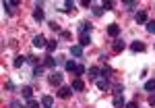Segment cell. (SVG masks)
<instances>
[{"mask_svg":"<svg viewBox=\"0 0 155 108\" xmlns=\"http://www.w3.org/2000/svg\"><path fill=\"white\" fill-rule=\"evenodd\" d=\"M11 108H21V102H19V100H12V102H11Z\"/></svg>","mask_w":155,"mask_h":108,"instance_id":"e575fe53","label":"cell"},{"mask_svg":"<svg viewBox=\"0 0 155 108\" xmlns=\"http://www.w3.org/2000/svg\"><path fill=\"white\" fill-rule=\"evenodd\" d=\"M41 106H44V108H52V106H54V98H52V96H44V98H41Z\"/></svg>","mask_w":155,"mask_h":108,"instance_id":"4fadbf2b","label":"cell"},{"mask_svg":"<svg viewBox=\"0 0 155 108\" xmlns=\"http://www.w3.org/2000/svg\"><path fill=\"white\" fill-rule=\"evenodd\" d=\"M56 46H58V40H48L46 50H48V52H54V50H56Z\"/></svg>","mask_w":155,"mask_h":108,"instance_id":"44dd1931","label":"cell"},{"mask_svg":"<svg viewBox=\"0 0 155 108\" xmlns=\"http://www.w3.org/2000/svg\"><path fill=\"white\" fill-rule=\"evenodd\" d=\"M114 106H116V108H126L124 96H116V98H114Z\"/></svg>","mask_w":155,"mask_h":108,"instance_id":"9a60e30c","label":"cell"},{"mask_svg":"<svg viewBox=\"0 0 155 108\" xmlns=\"http://www.w3.org/2000/svg\"><path fill=\"white\" fill-rule=\"evenodd\" d=\"M87 73V69H85L83 64H79V69H77V75H85Z\"/></svg>","mask_w":155,"mask_h":108,"instance_id":"1f68e13d","label":"cell"},{"mask_svg":"<svg viewBox=\"0 0 155 108\" xmlns=\"http://www.w3.org/2000/svg\"><path fill=\"white\" fill-rule=\"evenodd\" d=\"M126 108H139V106H137V102H130V104H126Z\"/></svg>","mask_w":155,"mask_h":108,"instance_id":"74e56055","label":"cell"},{"mask_svg":"<svg viewBox=\"0 0 155 108\" xmlns=\"http://www.w3.org/2000/svg\"><path fill=\"white\" fill-rule=\"evenodd\" d=\"M91 44V36H81V40H79V46H89Z\"/></svg>","mask_w":155,"mask_h":108,"instance_id":"ffe728a7","label":"cell"},{"mask_svg":"<svg viewBox=\"0 0 155 108\" xmlns=\"http://www.w3.org/2000/svg\"><path fill=\"white\" fill-rule=\"evenodd\" d=\"M25 108H44L37 100H27V104H25Z\"/></svg>","mask_w":155,"mask_h":108,"instance_id":"7402d4cb","label":"cell"},{"mask_svg":"<svg viewBox=\"0 0 155 108\" xmlns=\"http://www.w3.org/2000/svg\"><path fill=\"white\" fill-rule=\"evenodd\" d=\"M50 83H52V85H58V87H62V75H60L58 71H54L52 75H50Z\"/></svg>","mask_w":155,"mask_h":108,"instance_id":"3957f363","label":"cell"},{"mask_svg":"<svg viewBox=\"0 0 155 108\" xmlns=\"http://www.w3.org/2000/svg\"><path fill=\"white\" fill-rule=\"evenodd\" d=\"M79 31H81V36H89V33H91V23L83 21V23L79 25Z\"/></svg>","mask_w":155,"mask_h":108,"instance_id":"ba28073f","label":"cell"},{"mask_svg":"<svg viewBox=\"0 0 155 108\" xmlns=\"http://www.w3.org/2000/svg\"><path fill=\"white\" fill-rule=\"evenodd\" d=\"M118 33H120V25H116V23L107 25V36H110V37H116Z\"/></svg>","mask_w":155,"mask_h":108,"instance_id":"52a82bcc","label":"cell"},{"mask_svg":"<svg viewBox=\"0 0 155 108\" xmlns=\"http://www.w3.org/2000/svg\"><path fill=\"white\" fill-rule=\"evenodd\" d=\"M147 31L149 33H155V21H147Z\"/></svg>","mask_w":155,"mask_h":108,"instance_id":"83f0119b","label":"cell"},{"mask_svg":"<svg viewBox=\"0 0 155 108\" xmlns=\"http://www.w3.org/2000/svg\"><path fill=\"white\" fill-rule=\"evenodd\" d=\"M64 69H66L68 73H77L79 64H74V60H66V62H64Z\"/></svg>","mask_w":155,"mask_h":108,"instance_id":"8fae6325","label":"cell"},{"mask_svg":"<svg viewBox=\"0 0 155 108\" xmlns=\"http://www.w3.org/2000/svg\"><path fill=\"white\" fill-rule=\"evenodd\" d=\"M27 62H29V64H33V67H37V56L29 54V56H27Z\"/></svg>","mask_w":155,"mask_h":108,"instance_id":"4316f807","label":"cell"},{"mask_svg":"<svg viewBox=\"0 0 155 108\" xmlns=\"http://www.w3.org/2000/svg\"><path fill=\"white\" fill-rule=\"evenodd\" d=\"M4 89H15V85H12L11 81H8V83H4Z\"/></svg>","mask_w":155,"mask_h":108,"instance_id":"8d00e7d4","label":"cell"},{"mask_svg":"<svg viewBox=\"0 0 155 108\" xmlns=\"http://www.w3.org/2000/svg\"><path fill=\"white\" fill-rule=\"evenodd\" d=\"M71 54L72 56H83V46H79V44L71 46Z\"/></svg>","mask_w":155,"mask_h":108,"instance_id":"5bb4252c","label":"cell"},{"mask_svg":"<svg viewBox=\"0 0 155 108\" xmlns=\"http://www.w3.org/2000/svg\"><path fill=\"white\" fill-rule=\"evenodd\" d=\"M44 17H46V15H44V9H41V4H35V11H33V19L41 23V21H44Z\"/></svg>","mask_w":155,"mask_h":108,"instance_id":"5b68a950","label":"cell"},{"mask_svg":"<svg viewBox=\"0 0 155 108\" xmlns=\"http://www.w3.org/2000/svg\"><path fill=\"white\" fill-rule=\"evenodd\" d=\"M114 94L116 96H124V85H114Z\"/></svg>","mask_w":155,"mask_h":108,"instance_id":"484cf974","label":"cell"},{"mask_svg":"<svg viewBox=\"0 0 155 108\" xmlns=\"http://www.w3.org/2000/svg\"><path fill=\"white\" fill-rule=\"evenodd\" d=\"M56 62H58V60L54 58V56H46V60H44V67H46V69H56Z\"/></svg>","mask_w":155,"mask_h":108,"instance_id":"9c48e42d","label":"cell"},{"mask_svg":"<svg viewBox=\"0 0 155 108\" xmlns=\"http://www.w3.org/2000/svg\"><path fill=\"white\" fill-rule=\"evenodd\" d=\"M101 9H104V11H112V9H114V2H104Z\"/></svg>","mask_w":155,"mask_h":108,"instance_id":"f546056e","label":"cell"},{"mask_svg":"<svg viewBox=\"0 0 155 108\" xmlns=\"http://www.w3.org/2000/svg\"><path fill=\"white\" fill-rule=\"evenodd\" d=\"M101 75H104V77H110V75H112V67H104V69H101Z\"/></svg>","mask_w":155,"mask_h":108,"instance_id":"f1b7e54d","label":"cell"},{"mask_svg":"<svg viewBox=\"0 0 155 108\" xmlns=\"http://www.w3.org/2000/svg\"><path fill=\"white\" fill-rule=\"evenodd\" d=\"M25 62H27V56H17L12 64H15V69H21V67H23Z\"/></svg>","mask_w":155,"mask_h":108,"instance_id":"e0dca14e","label":"cell"},{"mask_svg":"<svg viewBox=\"0 0 155 108\" xmlns=\"http://www.w3.org/2000/svg\"><path fill=\"white\" fill-rule=\"evenodd\" d=\"M71 87H72V92H83V89H85V81L77 77V79L72 81V85H71Z\"/></svg>","mask_w":155,"mask_h":108,"instance_id":"8992f818","label":"cell"},{"mask_svg":"<svg viewBox=\"0 0 155 108\" xmlns=\"http://www.w3.org/2000/svg\"><path fill=\"white\" fill-rule=\"evenodd\" d=\"M99 69H97V67H91V69H89V79H93V81H95L97 77H99Z\"/></svg>","mask_w":155,"mask_h":108,"instance_id":"ac0fdd59","label":"cell"},{"mask_svg":"<svg viewBox=\"0 0 155 108\" xmlns=\"http://www.w3.org/2000/svg\"><path fill=\"white\" fill-rule=\"evenodd\" d=\"M72 96V87L71 85H62V87H58V98H62V100H66V98Z\"/></svg>","mask_w":155,"mask_h":108,"instance_id":"6da1fadb","label":"cell"},{"mask_svg":"<svg viewBox=\"0 0 155 108\" xmlns=\"http://www.w3.org/2000/svg\"><path fill=\"white\" fill-rule=\"evenodd\" d=\"M21 94H23L25 100H33V87L31 85H23L21 87Z\"/></svg>","mask_w":155,"mask_h":108,"instance_id":"277c9868","label":"cell"},{"mask_svg":"<svg viewBox=\"0 0 155 108\" xmlns=\"http://www.w3.org/2000/svg\"><path fill=\"white\" fill-rule=\"evenodd\" d=\"M134 21H137V23H147V12L139 11V12H137V17H134Z\"/></svg>","mask_w":155,"mask_h":108,"instance_id":"2e32d148","label":"cell"},{"mask_svg":"<svg viewBox=\"0 0 155 108\" xmlns=\"http://www.w3.org/2000/svg\"><path fill=\"white\" fill-rule=\"evenodd\" d=\"M93 15H95V17H101V15H104V9H101V6H95V9H93Z\"/></svg>","mask_w":155,"mask_h":108,"instance_id":"4dcf8cb0","label":"cell"},{"mask_svg":"<svg viewBox=\"0 0 155 108\" xmlns=\"http://www.w3.org/2000/svg\"><path fill=\"white\" fill-rule=\"evenodd\" d=\"M33 46H35V48H46V46H48V40L39 33V36L33 37Z\"/></svg>","mask_w":155,"mask_h":108,"instance_id":"7a4b0ae2","label":"cell"},{"mask_svg":"<svg viewBox=\"0 0 155 108\" xmlns=\"http://www.w3.org/2000/svg\"><path fill=\"white\" fill-rule=\"evenodd\" d=\"M124 48H126L124 42H120V40H118V42H114V52H122Z\"/></svg>","mask_w":155,"mask_h":108,"instance_id":"603a6c76","label":"cell"},{"mask_svg":"<svg viewBox=\"0 0 155 108\" xmlns=\"http://www.w3.org/2000/svg\"><path fill=\"white\" fill-rule=\"evenodd\" d=\"M50 27H52V29H54V31H60V25L56 23V21H52V23H50Z\"/></svg>","mask_w":155,"mask_h":108,"instance_id":"836d02e7","label":"cell"},{"mask_svg":"<svg viewBox=\"0 0 155 108\" xmlns=\"http://www.w3.org/2000/svg\"><path fill=\"white\" fill-rule=\"evenodd\" d=\"M149 106L155 108V94H151V96H149Z\"/></svg>","mask_w":155,"mask_h":108,"instance_id":"d590c367","label":"cell"},{"mask_svg":"<svg viewBox=\"0 0 155 108\" xmlns=\"http://www.w3.org/2000/svg\"><path fill=\"white\" fill-rule=\"evenodd\" d=\"M124 6H126V9H128V11H132V9H134V6H137V2H124Z\"/></svg>","mask_w":155,"mask_h":108,"instance_id":"d6a6232c","label":"cell"},{"mask_svg":"<svg viewBox=\"0 0 155 108\" xmlns=\"http://www.w3.org/2000/svg\"><path fill=\"white\" fill-rule=\"evenodd\" d=\"M130 50H132V52H145V44H143V42H132Z\"/></svg>","mask_w":155,"mask_h":108,"instance_id":"7c38bea8","label":"cell"},{"mask_svg":"<svg viewBox=\"0 0 155 108\" xmlns=\"http://www.w3.org/2000/svg\"><path fill=\"white\" fill-rule=\"evenodd\" d=\"M60 11H74V2H71V0H68V2H64V6H62Z\"/></svg>","mask_w":155,"mask_h":108,"instance_id":"d4e9b609","label":"cell"},{"mask_svg":"<svg viewBox=\"0 0 155 108\" xmlns=\"http://www.w3.org/2000/svg\"><path fill=\"white\" fill-rule=\"evenodd\" d=\"M145 89H147V92H155V79H149V81L145 83Z\"/></svg>","mask_w":155,"mask_h":108,"instance_id":"cb8c5ba5","label":"cell"},{"mask_svg":"<svg viewBox=\"0 0 155 108\" xmlns=\"http://www.w3.org/2000/svg\"><path fill=\"white\" fill-rule=\"evenodd\" d=\"M44 69H46L44 64H37V67H33V77H41V75H44Z\"/></svg>","mask_w":155,"mask_h":108,"instance_id":"d6986e66","label":"cell"},{"mask_svg":"<svg viewBox=\"0 0 155 108\" xmlns=\"http://www.w3.org/2000/svg\"><path fill=\"white\" fill-rule=\"evenodd\" d=\"M97 89H101V92L110 89V81H107V77H104V79H97Z\"/></svg>","mask_w":155,"mask_h":108,"instance_id":"30bf717a","label":"cell"}]
</instances>
